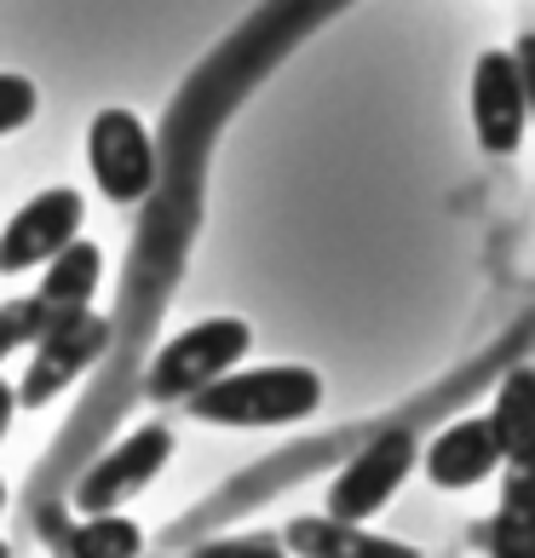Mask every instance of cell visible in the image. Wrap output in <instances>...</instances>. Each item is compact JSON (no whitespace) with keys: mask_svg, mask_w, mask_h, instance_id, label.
<instances>
[{"mask_svg":"<svg viewBox=\"0 0 535 558\" xmlns=\"http://www.w3.org/2000/svg\"><path fill=\"white\" fill-rule=\"evenodd\" d=\"M323 403V375L305 363H277V368H224L219 380L184 398L196 421L208 426H236V432H259V426H294L305 415H317Z\"/></svg>","mask_w":535,"mask_h":558,"instance_id":"6da1fadb","label":"cell"},{"mask_svg":"<svg viewBox=\"0 0 535 558\" xmlns=\"http://www.w3.org/2000/svg\"><path fill=\"white\" fill-rule=\"evenodd\" d=\"M254 351V328L242 317H208L191 323L184 335H173L168 345L150 357V375H144V398L156 403H184L191 391H202L208 380H219L224 368H236Z\"/></svg>","mask_w":535,"mask_h":558,"instance_id":"7a4b0ae2","label":"cell"},{"mask_svg":"<svg viewBox=\"0 0 535 558\" xmlns=\"http://www.w3.org/2000/svg\"><path fill=\"white\" fill-rule=\"evenodd\" d=\"M29 345H35V357L24 368V380H17V403H24V409H47L110 351V317L93 312V305L52 312V323L40 328Z\"/></svg>","mask_w":535,"mask_h":558,"instance_id":"3957f363","label":"cell"},{"mask_svg":"<svg viewBox=\"0 0 535 558\" xmlns=\"http://www.w3.org/2000/svg\"><path fill=\"white\" fill-rule=\"evenodd\" d=\"M87 168H93V184L105 191V202L115 208H133L156 191V144H150V128L133 116V110H98L87 121Z\"/></svg>","mask_w":535,"mask_h":558,"instance_id":"277c9868","label":"cell"},{"mask_svg":"<svg viewBox=\"0 0 535 558\" xmlns=\"http://www.w3.org/2000/svg\"><path fill=\"white\" fill-rule=\"evenodd\" d=\"M415 461H421L415 432H380L375 444H363L352 461L335 472L323 512H328V519H345V524H368L403 489V478L415 472Z\"/></svg>","mask_w":535,"mask_h":558,"instance_id":"5b68a950","label":"cell"},{"mask_svg":"<svg viewBox=\"0 0 535 558\" xmlns=\"http://www.w3.org/2000/svg\"><path fill=\"white\" fill-rule=\"evenodd\" d=\"M168 461H173V432L161 421H150V426L127 432L115 449L98 454V461L81 472V484L70 489V501H75V512H115V507H127L133 495L150 489Z\"/></svg>","mask_w":535,"mask_h":558,"instance_id":"8992f818","label":"cell"},{"mask_svg":"<svg viewBox=\"0 0 535 558\" xmlns=\"http://www.w3.org/2000/svg\"><path fill=\"white\" fill-rule=\"evenodd\" d=\"M81 219H87V202H81L75 184H52V191L29 196L0 231V277L47 265L58 247L81 236Z\"/></svg>","mask_w":535,"mask_h":558,"instance_id":"52a82bcc","label":"cell"},{"mask_svg":"<svg viewBox=\"0 0 535 558\" xmlns=\"http://www.w3.org/2000/svg\"><path fill=\"white\" fill-rule=\"evenodd\" d=\"M472 133L489 156H512L530 133V105H524V75L519 58L489 47L472 64Z\"/></svg>","mask_w":535,"mask_h":558,"instance_id":"ba28073f","label":"cell"},{"mask_svg":"<svg viewBox=\"0 0 535 558\" xmlns=\"http://www.w3.org/2000/svg\"><path fill=\"white\" fill-rule=\"evenodd\" d=\"M489 472H501V449H496V432H489V415H466L426 444V478L438 489H472Z\"/></svg>","mask_w":535,"mask_h":558,"instance_id":"9c48e42d","label":"cell"},{"mask_svg":"<svg viewBox=\"0 0 535 558\" xmlns=\"http://www.w3.org/2000/svg\"><path fill=\"white\" fill-rule=\"evenodd\" d=\"M282 547L294 558H421L409 542H392V535H375L368 524H345L328 519V512H305V519L288 524Z\"/></svg>","mask_w":535,"mask_h":558,"instance_id":"30bf717a","label":"cell"},{"mask_svg":"<svg viewBox=\"0 0 535 558\" xmlns=\"http://www.w3.org/2000/svg\"><path fill=\"white\" fill-rule=\"evenodd\" d=\"M47 542L58 558H144V530L127 512H81V524H70L64 512H47Z\"/></svg>","mask_w":535,"mask_h":558,"instance_id":"8fae6325","label":"cell"},{"mask_svg":"<svg viewBox=\"0 0 535 558\" xmlns=\"http://www.w3.org/2000/svg\"><path fill=\"white\" fill-rule=\"evenodd\" d=\"M98 282H105V247L75 236V242H64L47 265H40L35 300L47 305V312H75V305H93Z\"/></svg>","mask_w":535,"mask_h":558,"instance_id":"7c38bea8","label":"cell"},{"mask_svg":"<svg viewBox=\"0 0 535 558\" xmlns=\"http://www.w3.org/2000/svg\"><path fill=\"white\" fill-rule=\"evenodd\" d=\"M489 432H496L501 466H530L535 472V368H512L489 409Z\"/></svg>","mask_w":535,"mask_h":558,"instance_id":"4fadbf2b","label":"cell"},{"mask_svg":"<svg viewBox=\"0 0 535 558\" xmlns=\"http://www.w3.org/2000/svg\"><path fill=\"white\" fill-rule=\"evenodd\" d=\"M489 558H535V472L507 466L501 507L489 524Z\"/></svg>","mask_w":535,"mask_h":558,"instance_id":"5bb4252c","label":"cell"},{"mask_svg":"<svg viewBox=\"0 0 535 558\" xmlns=\"http://www.w3.org/2000/svg\"><path fill=\"white\" fill-rule=\"evenodd\" d=\"M47 323H52V312H47V305H40L35 294L7 300V305H0V357H12L17 345H29Z\"/></svg>","mask_w":535,"mask_h":558,"instance_id":"9a60e30c","label":"cell"},{"mask_svg":"<svg viewBox=\"0 0 535 558\" xmlns=\"http://www.w3.org/2000/svg\"><path fill=\"white\" fill-rule=\"evenodd\" d=\"M35 105H40L35 81H29V75H7V70H0V138L17 133V128H29Z\"/></svg>","mask_w":535,"mask_h":558,"instance_id":"2e32d148","label":"cell"},{"mask_svg":"<svg viewBox=\"0 0 535 558\" xmlns=\"http://www.w3.org/2000/svg\"><path fill=\"white\" fill-rule=\"evenodd\" d=\"M196 558H288V547L271 542V535H224V542H208Z\"/></svg>","mask_w":535,"mask_h":558,"instance_id":"e0dca14e","label":"cell"},{"mask_svg":"<svg viewBox=\"0 0 535 558\" xmlns=\"http://www.w3.org/2000/svg\"><path fill=\"white\" fill-rule=\"evenodd\" d=\"M512 58H519V75H524V105H530V121H535V29L519 35V47H512Z\"/></svg>","mask_w":535,"mask_h":558,"instance_id":"ac0fdd59","label":"cell"},{"mask_svg":"<svg viewBox=\"0 0 535 558\" xmlns=\"http://www.w3.org/2000/svg\"><path fill=\"white\" fill-rule=\"evenodd\" d=\"M12 409H17V391H12V380H0V438L12 432Z\"/></svg>","mask_w":535,"mask_h":558,"instance_id":"d6986e66","label":"cell"},{"mask_svg":"<svg viewBox=\"0 0 535 558\" xmlns=\"http://www.w3.org/2000/svg\"><path fill=\"white\" fill-rule=\"evenodd\" d=\"M0 507H7V478H0Z\"/></svg>","mask_w":535,"mask_h":558,"instance_id":"ffe728a7","label":"cell"},{"mask_svg":"<svg viewBox=\"0 0 535 558\" xmlns=\"http://www.w3.org/2000/svg\"><path fill=\"white\" fill-rule=\"evenodd\" d=\"M0 558H7V547H0Z\"/></svg>","mask_w":535,"mask_h":558,"instance_id":"44dd1931","label":"cell"}]
</instances>
